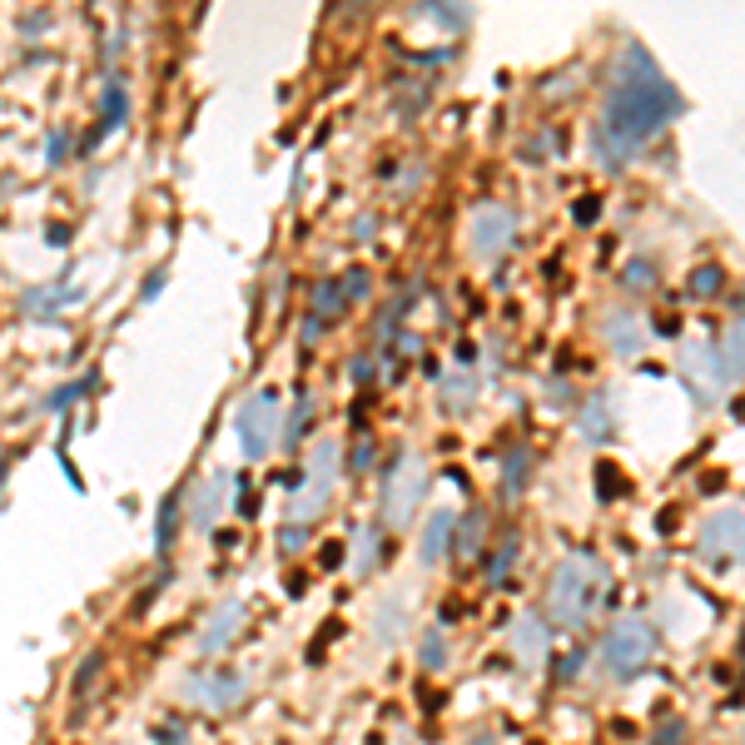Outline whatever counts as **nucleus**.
<instances>
[{"label": "nucleus", "instance_id": "nucleus-11", "mask_svg": "<svg viewBox=\"0 0 745 745\" xmlns=\"http://www.w3.org/2000/svg\"><path fill=\"white\" fill-rule=\"evenodd\" d=\"M224 487H229V473H214L195 487V512H189V522H195L199 532L219 522V512H224Z\"/></svg>", "mask_w": 745, "mask_h": 745}, {"label": "nucleus", "instance_id": "nucleus-12", "mask_svg": "<svg viewBox=\"0 0 745 745\" xmlns=\"http://www.w3.org/2000/svg\"><path fill=\"white\" fill-rule=\"evenodd\" d=\"M238 621H244V606H238V602H224V606L214 612V621L205 627V637H199V651H205V656H219V651L229 647V637L238 631Z\"/></svg>", "mask_w": 745, "mask_h": 745}, {"label": "nucleus", "instance_id": "nucleus-22", "mask_svg": "<svg viewBox=\"0 0 745 745\" xmlns=\"http://www.w3.org/2000/svg\"><path fill=\"white\" fill-rule=\"evenodd\" d=\"M473 745H492V735H477V741Z\"/></svg>", "mask_w": 745, "mask_h": 745}, {"label": "nucleus", "instance_id": "nucleus-2", "mask_svg": "<svg viewBox=\"0 0 745 745\" xmlns=\"http://www.w3.org/2000/svg\"><path fill=\"white\" fill-rule=\"evenodd\" d=\"M606 592H612V572H606L596 557H586V551H577V557H567L557 572H551V592H547V612L557 627L567 631H582L586 621H592L596 612H602Z\"/></svg>", "mask_w": 745, "mask_h": 745}, {"label": "nucleus", "instance_id": "nucleus-13", "mask_svg": "<svg viewBox=\"0 0 745 745\" xmlns=\"http://www.w3.org/2000/svg\"><path fill=\"white\" fill-rule=\"evenodd\" d=\"M403 606H408V596H388V602L379 606V616H373V641H383V647H388V641H398V627H403Z\"/></svg>", "mask_w": 745, "mask_h": 745}, {"label": "nucleus", "instance_id": "nucleus-7", "mask_svg": "<svg viewBox=\"0 0 745 745\" xmlns=\"http://www.w3.org/2000/svg\"><path fill=\"white\" fill-rule=\"evenodd\" d=\"M184 696L195 706H209V711H229V706L244 696V676L234 671H214V676H189L184 680Z\"/></svg>", "mask_w": 745, "mask_h": 745}, {"label": "nucleus", "instance_id": "nucleus-17", "mask_svg": "<svg viewBox=\"0 0 745 745\" xmlns=\"http://www.w3.org/2000/svg\"><path fill=\"white\" fill-rule=\"evenodd\" d=\"M512 557H517V537H508L502 542V551H497V562H492V582H508V567H512Z\"/></svg>", "mask_w": 745, "mask_h": 745}, {"label": "nucleus", "instance_id": "nucleus-9", "mask_svg": "<svg viewBox=\"0 0 745 745\" xmlns=\"http://www.w3.org/2000/svg\"><path fill=\"white\" fill-rule=\"evenodd\" d=\"M701 551H706V557H715V562H725V557H735V551H741V508H735V502L706 522Z\"/></svg>", "mask_w": 745, "mask_h": 745}, {"label": "nucleus", "instance_id": "nucleus-21", "mask_svg": "<svg viewBox=\"0 0 745 745\" xmlns=\"http://www.w3.org/2000/svg\"><path fill=\"white\" fill-rule=\"evenodd\" d=\"M283 547H289V551H299V547H303V527H299V522H293V527L283 532Z\"/></svg>", "mask_w": 745, "mask_h": 745}, {"label": "nucleus", "instance_id": "nucleus-14", "mask_svg": "<svg viewBox=\"0 0 745 745\" xmlns=\"http://www.w3.org/2000/svg\"><path fill=\"white\" fill-rule=\"evenodd\" d=\"M373 562H379V527H358V537H353V572L363 577Z\"/></svg>", "mask_w": 745, "mask_h": 745}, {"label": "nucleus", "instance_id": "nucleus-16", "mask_svg": "<svg viewBox=\"0 0 745 745\" xmlns=\"http://www.w3.org/2000/svg\"><path fill=\"white\" fill-rule=\"evenodd\" d=\"M606 428H612V408H606V403L596 398L592 408H586V418H582V432H586V438H602Z\"/></svg>", "mask_w": 745, "mask_h": 745}, {"label": "nucleus", "instance_id": "nucleus-3", "mask_svg": "<svg viewBox=\"0 0 745 745\" xmlns=\"http://www.w3.org/2000/svg\"><path fill=\"white\" fill-rule=\"evenodd\" d=\"M651 656H656V631H651L641 616H627V621H616V627L606 631L596 661H602V671L612 680H631L651 666Z\"/></svg>", "mask_w": 745, "mask_h": 745}, {"label": "nucleus", "instance_id": "nucleus-4", "mask_svg": "<svg viewBox=\"0 0 745 745\" xmlns=\"http://www.w3.org/2000/svg\"><path fill=\"white\" fill-rule=\"evenodd\" d=\"M334 482H338V443H318L314 457H309V473H303V487L289 497V517L293 522H309L328 508V497H334Z\"/></svg>", "mask_w": 745, "mask_h": 745}, {"label": "nucleus", "instance_id": "nucleus-6", "mask_svg": "<svg viewBox=\"0 0 745 745\" xmlns=\"http://www.w3.org/2000/svg\"><path fill=\"white\" fill-rule=\"evenodd\" d=\"M273 432H279V398H273V393H254V398H244V408H238V443H244L248 463L269 457Z\"/></svg>", "mask_w": 745, "mask_h": 745}, {"label": "nucleus", "instance_id": "nucleus-18", "mask_svg": "<svg viewBox=\"0 0 745 745\" xmlns=\"http://www.w3.org/2000/svg\"><path fill=\"white\" fill-rule=\"evenodd\" d=\"M477 542H482V512H473V517L463 522V542H457V551H477Z\"/></svg>", "mask_w": 745, "mask_h": 745}, {"label": "nucleus", "instance_id": "nucleus-10", "mask_svg": "<svg viewBox=\"0 0 745 745\" xmlns=\"http://www.w3.org/2000/svg\"><path fill=\"white\" fill-rule=\"evenodd\" d=\"M453 532H457L453 512H432L428 532H422V542H418V562H422V567H438V562H443L447 547H453Z\"/></svg>", "mask_w": 745, "mask_h": 745}, {"label": "nucleus", "instance_id": "nucleus-15", "mask_svg": "<svg viewBox=\"0 0 745 745\" xmlns=\"http://www.w3.org/2000/svg\"><path fill=\"white\" fill-rule=\"evenodd\" d=\"M422 666H428V671H443L447 666V641H443V631H438V627L422 637Z\"/></svg>", "mask_w": 745, "mask_h": 745}, {"label": "nucleus", "instance_id": "nucleus-19", "mask_svg": "<svg viewBox=\"0 0 745 745\" xmlns=\"http://www.w3.org/2000/svg\"><path fill=\"white\" fill-rule=\"evenodd\" d=\"M303 428H309V398H303L299 403V408H293V422H289V428H283V443H299V438H303Z\"/></svg>", "mask_w": 745, "mask_h": 745}, {"label": "nucleus", "instance_id": "nucleus-5", "mask_svg": "<svg viewBox=\"0 0 745 745\" xmlns=\"http://www.w3.org/2000/svg\"><path fill=\"white\" fill-rule=\"evenodd\" d=\"M422 492H428V467H422V457H412V453L398 457L388 487H383V522H388V527H408Z\"/></svg>", "mask_w": 745, "mask_h": 745}, {"label": "nucleus", "instance_id": "nucleus-8", "mask_svg": "<svg viewBox=\"0 0 745 745\" xmlns=\"http://www.w3.org/2000/svg\"><path fill=\"white\" fill-rule=\"evenodd\" d=\"M512 656H517L527 671H537L542 661H547V621H542L537 612L512 621Z\"/></svg>", "mask_w": 745, "mask_h": 745}, {"label": "nucleus", "instance_id": "nucleus-20", "mask_svg": "<svg viewBox=\"0 0 745 745\" xmlns=\"http://www.w3.org/2000/svg\"><path fill=\"white\" fill-rule=\"evenodd\" d=\"M651 745H680V725H676V721H671V725H661V735H656V741H651Z\"/></svg>", "mask_w": 745, "mask_h": 745}, {"label": "nucleus", "instance_id": "nucleus-1", "mask_svg": "<svg viewBox=\"0 0 745 745\" xmlns=\"http://www.w3.org/2000/svg\"><path fill=\"white\" fill-rule=\"evenodd\" d=\"M676 109H680V95L651 70L647 55L631 50L627 70H621L612 100H606V119H602L612 160H627L631 150H641L666 119H676Z\"/></svg>", "mask_w": 745, "mask_h": 745}]
</instances>
